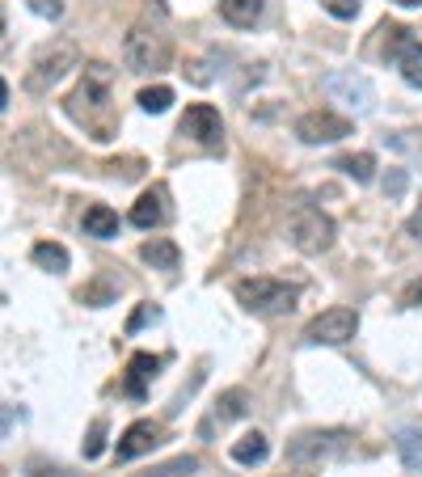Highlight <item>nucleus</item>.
<instances>
[{"mask_svg": "<svg viewBox=\"0 0 422 477\" xmlns=\"http://www.w3.org/2000/svg\"><path fill=\"white\" fill-rule=\"evenodd\" d=\"M237 305L245 313H258V317H279V313H292L295 300H300V287L287 279H270V275H253V279H241L233 287Z\"/></svg>", "mask_w": 422, "mask_h": 477, "instance_id": "obj_1", "label": "nucleus"}, {"mask_svg": "<svg viewBox=\"0 0 422 477\" xmlns=\"http://www.w3.org/2000/svg\"><path fill=\"white\" fill-rule=\"evenodd\" d=\"M81 64V51H76V42L68 39H56V42H47L39 56H34V64H30L26 72V89L34 93V98H42V93H51L64 76H68L72 68Z\"/></svg>", "mask_w": 422, "mask_h": 477, "instance_id": "obj_2", "label": "nucleus"}, {"mask_svg": "<svg viewBox=\"0 0 422 477\" xmlns=\"http://www.w3.org/2000/svg\"><path fill=\"white\" fill-rule=\"evenodd\" d=\"M123 59L131 72H165L169 59H173V47H169V39L161 30L136 26L123 39Z\"/></svg>", "mask_w": 422, "mask_h": 477, "instance_id": "obj_3", "label": "nucleus"}, {"mask_svg": "<svg viewBox=\"0 0 422 477\" xmlns=\"http://www.w3.org/2000/svg\"><path fill=\"white\" fill-rule=\"evenodd\" d=\"M287 228H292V245L300 253H325L334 245V220L321 208H312V203H300L292 211Z\"/></svg>", "mask_w": 422, "mask_h": 477, "instance_id": "obj_4", "label": "nucleus"}, {"mask_svg": "<svg viewBox=\"0 0 422 477\" xmlns=\"http://www.w3.org/2000/svg\"><path fill=\"white\" fill-rule=\"evenodd\" d=\"M359 330V313L347 309V305H334V309L317 313L309 325H304V342L309 347H347Z\"/></svg>", "mask_w": 422, "mask_h": 477, "instance_id": "obj_5", "label": "nucleus"}, {"mask_svg": "<svg viewBox=\"0 0 422 477\" xmlns=\"http://www.w3.org/2000/svg\"><path fill=\"white\" fill-rule=\"evenodd\" d=\"M347 452H351V431H300L287 444V461H325Z\"/></svg>", "mask_w": 422, "mask_h": 477, "instance_id": "obj_6", "label": "nucleus"}, {"mask_svg": "<svg viewBox=\"0 0 422 477\" xmlns=\"http://www.w3.org/2000/svg\"><path fill=\"white\" fill-rule=\"evenodd\" d=\"M325 89H330V98L342 102V106H351L355 114H372L376 110V89H372V81H367L364 72H334L330 81H325Z\"/></svg>", "mask_w": 422, "mask_h": 477, "instance_id": "obj_7", "label": "nucleus"}, {"mask_svg": "<svg viewBox=\"0 0 422 477\" xmlns=\"http://www.w3.org/2000/svg\"><path fill=\"white\" fill-rule=\"evenodd\" d=\"M295 136L304 144H338L351 136V119H342L334 110H309L295 119Z\"/></svg>", "mask_w": 422, "mask_h": 477, "instance_id": "obj_8", "label": "nucleus"}, {"mask_svg": "<svg viewBox=\"0 0 422 477\" xmlns=\"http://www.w3.org/2000/svg\"><path fill=\"white\" fill-rule=\"evenodd\" d=\"M182 136H190V140L203 144V148H220V144H224V119H220L215 106L195 102V106H186V114H182Z\"/></svg>", "mask_w": 422, "mask_h": 477, "instance_id": "obj_9", "label": "nucleus"}, {"mask_svg": "<svg viewBox=\"0 0 422 477\" xmlns=\"http://www.w3.org/2000/svg\"><path fill=\"white\" fill-rule=\"evenodd\" d=\"M110 81H114V76H110L106 64H89V68H84L81 89L68 98V110L81 114L84 106H89V110H106V102H110Z\"/></svg>", "mask_w": 422, "mask_h": 477, "instance_id": "obj_10", "label": "nucleus"}, {"mask_svg": "<svg viewBox=\"0 0 422 477\" xmlns=\"http://www.w3.org/2000/svg\"><path fill=\"white\" fill-rule=\"evenodd\" d=\"M156 444H161V422L140 419V422H131L123 436H119L114 456H119V461H136V456H144V452H153Z\"/></svg>", "mask_w": 422, "mask_h": 477, "instance_id": "obj_11", "label": "nucleus"}, {"mask_svg": "<svg viewBox=\"0 0 422 477\" xmlns=\"http://www.w3.org/2000/svg\"><path fill=\"white\" fill-rule=\"evenodd\" d=\"M389 34H393V56H397V68H401L406 84L422 89V42H414L409 30H401V26H393Z\"/></svg>", "mask_w": 422, "mask_h": 477, "instance_id": "obj_12", "label": "nucleus"}, {"mask_svg": "<svg viewBox=\"0 0 422 477\" xmlns=\"http://www.w3.org/2000/svg\"><path fill=\"white\" fill-rule=\"evenodd\" d=\"M156 372H161V355H148V351L131 355V364H127V376H123V393L140 402V397L148 393V380H153Z\"/></svg>", "mask_w": 422, "mask_h": 477, "instance_id": "obj_13", "label": "nucleus"}, {"mask_svg": "<svg viewBox=\"0 0 422 477\" xmlns=\"http://www.w3.org/2000/svg\"><path fill=\"white\" fill-rule=\"evenodd\" d=\"M84 237L114 241V237H119V211L106 208V203H93V208H84Z\"/></svg>", "mask_w": 422, "mask_h": 477, "instance_id": "obj_14", "label": "nucleus"}, {"mask_svg": "<svg viewBox=\"0 0 422 477\" xmlns=\"http://www.w3.org/2000/svg\"><path fill=\"white\" fill-rule=\"evenodd\" d=\"M262 0H220V17H224L228 26H237V30H250L262 22Z\"/></svg>", "mask_w": 422, "mask_h": 477, "instance_id": "obj_15", "label": "nucleus"}, {"mask_svg": "<svg viewBox=\"0 0 422 477\" xmlns=\"http://www.w3.org/2000/svg\"><path fill=\"white\" fill-rule=\"evenodd\" d=\"M140 258L153 270H178V262H182V253H178V245H173L169 237L144 241V245H140Z\"/></svg>", "mask_w": 422, "mask_h": 477, "instance_id": "obj_16", "label": "nucleus"}, {"mask_svg": "<svg viewBox=\"0 0 422 477\" xmlns=\"http://www.w3.org/2000/svg\"><path fill=\"white\" fill-rule=\"evenodd\" d=\"M165 220V195L161 190H144L136 199V208H131V225L136 228H156Z\"/></svg>", "mask_w": 422, "mask_h": 477, "instance_id": "obj_17", "label": "nucleus"}, {"mask_svg": "<svg viewBox=\"0 0 422 477\" xmlns=\"http://www.w3.org/2000/svg\"><path fill=\"white\" fill-rule=\"evenodd\" d=\"M30 258H34V267L39 270H51V275H64L68 270V250L59 245V241H39L34 250H30Z\"/></svg>", "mask_w": 422, "mask_h": 477, "instance_id": "obj_18", "label": "nucleus"}, {"mask_svg": "<svg viewBox=\"0 0 422 477\" xmlns=\"http://www.w3.org/2000/svg\"><path fill=\"white\" fill-rule=\"evenodd\" d=\"M270 456V444L262 431H245V436L233 444V461L237 464H262Z\"/></svg>", "mask_w": 422, "mask_h": 477, "instance_id": "obj_19", "label": "nucleus"}, {"mask_svg": "<svg viewBox=\"0 0 422 477\" xmlns=\"http://www.w3.org/2000/svg\"><path fill=\"white\" fill-rule=\"evenodd\" d=\"M397 456L406 464L409 473H418L422 469V427H401L397 431Z\"/></svg>", "mask_w": 422, "mask_h": 477, "instance_id": "obj_20", "label": "nucleus"}, {"mask_svg": "<svg viewBox=\"0 0 422 477\" xmlns=\"http://www.w3.org/2000/svg\"><path fill=\"white\" fill-rule=\"evenodd\" d=\"M334 169H342L347 178H355V182H372L376 178V156L372 153H347V156H338Z\"/></svg>", "mask_w": 422, "mask_h": 477, "instance_id": "obj_21", "label": "nucleus"}, {"mask_svg": "<svg viewBox=\"0 0 422 477\" xmlns=\"http://www.w3.org/2000/svg\"><path fill=\"white\" fill-rule=\"evenodd\" d=\"M245 410H250V393H245V389H228V393H220V402H215V419L233 422V419H241Z\"/></svg>", "mask_w": 422, "mask_h": 477, "instance_id": "obj_22", "label": "nucleus"}, {"mask_svg": "<svg viewBox=\"0 0 422 477\" xmlns=\"http://www.w3.org/2000/svg\"><path fill=\"white\" fill-rule=\"evenodd\" d=\"M140 110L144 114H165L169 106H173V89L169 84H153V89H140Z\"/></svg>", "mask_w": 422, "mask_h": 477, "instance_id": "obj_23", "label": "nucleus"}, {"mask_svg": "<svg viewBox=\"0 0 422 477\" xmlns=\"http://www.w3.org/2000/svg\"><path fill=\"white\" fill-rule=\"evenodd\" d=\"M198 469L195 456H178V461H165L156 464V469H148V473H136V477H190Z\"/></svg>", "mask_w": 422, "mask_h": 477, "instance_id": "obj_24", "label": "nucleus"}, {"mask_svg": "<svg viewBox=\"0 0 422 477\" xmlns=\"http://www.w3.org/2000/svg\"><path fill=\"white\" fill-rule=\"evenodd\" d=\"M101 448H106V422L98 419L93 427H89V439H84V456H89V461H98Z\"/></svg>", "mask_w": 422, "mask_h": 477, "instance_id": "obj_25", "label": "nucleus"}, {"mask_svg": "<svg viewBox=\"0 0 422 477\" xmlns=\"http://www.w3.org/2000/svg\"><path fill=\"white\" fill-rule=\"evenodd\" d=\"M148 322H161V309L156 305H140V309L127 317V334H136V330H144Z\"/></svg>", "mask_w": 422, "mask_h": 477, "instance_id": "obj_26", "label": "nucleus"}, {"mask_svg": "<svg viewBox=\"0 0 422 477\" xmlns=\"http://www.w3.org/2000/svg\"><path fill=\"white\" fill-rule=\"evenodd\" d=\"M321 9L330 17H338V22H351L359 13V0H321Z\"/></svg>", "mask_w": 422, "mask_h": 477, "instance_id": "obj_27", "label": "nucleus"}, {"mask_svg": "<svg viewBox=\"0 0 422 477\" xmlns=\"http://www.w3.org/2000/svg\"><path fill=\"white\" fill-rule=\"evenodd\" d=\"M76 296H81L84 305H98V309H101V305H110L114 287H110V283H93V287H81V292H76Z\"/></svg>", "mask_w": 422, "mask_h": 477, "instance_id": "obj_28", "label": "nucleus"}, {"mask_svg": "<svg viewBox=\"0 0 422 477\" xmlns=\"http://www.w3.org/2000/svg\"><path fill=\"white\" fill-rule=\"evenodd\" d=\"M26 4H30V13L47 17V22H59V17H64V0H26Z\"/></svg>", "mask_w": 422, "mask_h": 477, "instance_id": "obj_29", "label": "nucleus"}, {"mask_svg": "<svg viewBox=\"0 0 422 477\" xmlns=\"http://www.w3.org/2000/svg\"><path fill=\"white\" fill-rule=\"evenodd\" d=\"M406 182H409L406 169H389V178H384V195H389V199H401V195H406Z\"/></svg>", "mask_w": 422, "mask_h": 477, "instance_id": "obj_30", "label": "nucleus"}, {"mask_svg": "<svg viewBox=\"0 0 422 477\" xmlns=\"http://www.w3.org/2000/svg\"><path fill=\"white\" fill-rule=\"evenodd\" d=\"M30 477H81V473H72V469H64V464L34 461V464H30Z\"/></svg>", "mask_w": 422, "mask_h": 477, "instance_id": "obj_31", "label": "nucleus"}, {"mask_svg": "<svg viewBox=\"0 0 422 477\" xmlns=\"http://www.w3.org/2000/svg\"><path fill=\"white\" fill-rule=\"evenodd\" d=\"M406 233H409V237H414V241H422V208H418V211H414V216H409V220H406Z\"/></svg>", "mask_w": 422, "mask_h": 477, "instance_id": "obj_32", "label": "nucleus"}, {"mask_svg": "<svg viewBox=\"0 0 422 477\" xmlns=\"http://www.w3.org/2000/svg\"><path fill=\"white\" fill-rule=\"evenodd\" d=\"M406 305H422V279H418V283H409V292H406Z\"/></svg>", "mask_w": 422, "mask_h": 477, "instance_id": "obj_33", "label": "nucleus"}, {"mask_svg": "<svg viewBox=\"0 0 422 477\" xmlns=\"http://www.w3.org/2000/svg\"><path fill=\"white\" fill-rule=\"evenodd\" d=\"M9 106V84H4V76H0V110Z\"/></svg>", "mask_w": 422, "mask_h": 477, "instance_id": "obj_34", "label": "nucleus"}, {"mask_svg": "<svg viewBox=\"0 0 422 477\" xmlns=\"http://www.w3.org/2000/svg\"><path fill=\"white\" fill-rule=\"evenodd\" d=\"M397 4H406V9H418L422 0H397Z\"/></svg>", "mask_w": 422, "mask_h": 477, "instance_id": "obj_35", "label": "nucleus"}, {"mask_svg": "<svg viewBox=\"0 0 422 477\" xmlns=\"http://www.w3.org/2000/svg\"><path fill=\"white\" fill-rule=\"evenodd\" d=\"M0 34H4V17H0Z\"/></svg>", "mask_w": 422, "mask_h": 477, "instance_id": "obj_36", "label": "nucleus"}]
</instances>
